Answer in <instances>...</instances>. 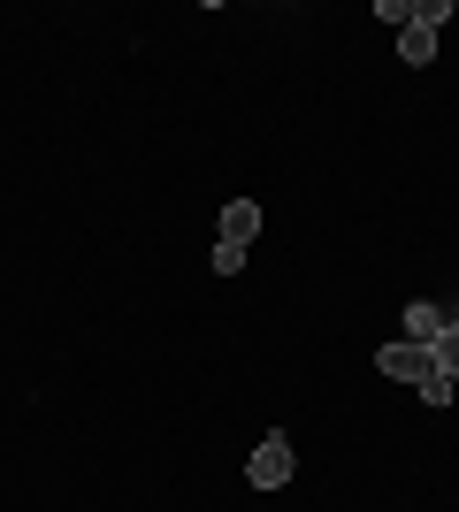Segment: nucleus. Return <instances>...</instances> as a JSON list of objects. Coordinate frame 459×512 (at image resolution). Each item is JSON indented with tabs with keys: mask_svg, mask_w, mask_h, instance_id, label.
<instances>
[{
	"mask_svg": "<svg viewBox=\"0 0 459 512\" xmlns=\"http://www.w3.org/2000/svg\"><path fill=\"white\" fill-rule=\"evenodd\" d=\"M429 360H437V367H444V375H452V383H459V329H444V337H437V344H429Z\"/></svg>",
	"mask_w": 459,
	"mask_h": 512,
	"instance_id": "nucleus-8",
	"label": "nucleus"
},
{
	"mask_svg": "<svg viewBox=\"0 0 459 512\" xmlns=\"http://www.w3.org/2000/svg\"><path fill=\"white\" fill-rule=\"evenodd\" d=\"M253 230H261V207H253V199H230V207H222V237H215V245H238V253H245Z\"/></svg>",
	"mask_w": 459,
	"mask_h": 512,
	"instance_id": "nucleus-4",
	"label": "nucleus"
},
{
	"mask_svg": "<svg viewBox=\"0 0 459 512\" xmlns=\"http://www.w3.org/2000/svg\"><path fill=\"white\" fill-rule=\"evenodd\" d=\"M398 54H406V62H437V31H421V23H406V31H398Z\"/></svg>",
	"mask_w": 459,
	"mask_h": 512,
	"instance_id": "nucleus-5",
	"label": "nucleus"
},
{
	"mask_svg": "<svg viewBox=\"0 0 459 512\" xmlns=\"http://www.w3.org/2000/svg\"><path fill=\"white\" fill-rule=\"evenodd\" d=\"M291 467H299V451H291V436H261V451L245 459V482L253 490H284Z\"/></svg>",
	"mask_w": 459,
	"mask_h": 512,
	"instance_id": "nucleus-1",
	"label": "nucleus"
},
{
	"mask_svg": "<svg viewBox=\"0 0 459 512\" xmlns=\"http://www.w3.org/2000/svg\"><path fill=\"white\" fill-rule=\"evenodd\" d=\"M444 329H452V314H444L437 299H414V306H406V344H421V352H429Z\"/></svg>",
	"mask_w": 459,
	"mask_h": 512,
	"instance_id": "nucleus-3",
	"label": "nucleus"
},
{
	"mask_svg": "<svg viewBox=\"0 0 459 512\" xmlns=\"http://www.w3.org/2000/svg\"><path fill=\"white\" fill-rule=\"evenodd\" d=\"M414 390H421V406H437V413H444V406H452V390H459V383L444 375V367H429V375H421Z\"/></svg>",
	"mask_w": 459,
	"mask_h": 512,
	"instance_id": "nucleus-6",
	"label": "nucleus"
},
{
	"mask_svg": "<svg viewBox=\"0 0 459 512\" xmlns=\"http://www.w3.org/2000/svg\"><path fill=\"white\" fill-rule=\"evenodd\" d=\"M452 329H459V306H452Z\"/></svg>",
	"mask_w": 459,
	"mask_h": 512,
	"instance_id": "nucleus-9",
	"label": "nucleus"
},
{
	"mask_svg": "<svg viewBox=\"0 0 459 512\" xmlns=\"http://www.w3.org/2000/svg\"><path fill=\"white\" fill-rule=\"evenodd\" d=\"M406 23H421V31H437V23H452V0H414V8H406Z\"/></svg>",
	"mask_w": 459,
	"mask_h": 512,
	"instance_id": "nucleus-7",
	"label": "nucleus"
},
{
	"mask_svg": "<svg viewBox=\"0 0 459 512\" xmlns=\"http://www.w3.org/2000/svg\"><path fill=\"white\" fill-rule=\"evenodd\" d=\"M375 367H383L391 383H421V375H429L437 360H429L421 344H406V337H398V344H383V352H375Z\"/></svg>",
	"mask_w": 459,
	"mask_h": 512,
	"instance_id": "nucleus-2",
	"label": "nucleus"
}]
</instances>
